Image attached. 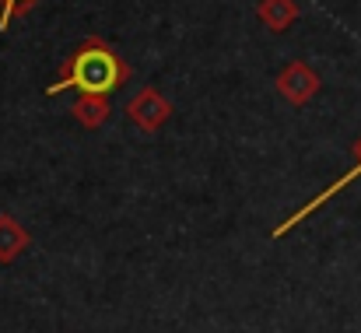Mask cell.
Wrapping results in <instances>:
<instances>
[{"label": "cell", "instance_id": "obj_1", "mask_svg": "<svg viewBox=\"0 0 361 333\" xmlns=\"http://www.w3.org/2000/svg\"><path fill=\"white\" fill-rule=\"evenodd\" d=\"M120 81V63L106 53V49H85L74 56L71 63V74H67V88H85V92H109L113 85Z\"/></svg>", "mask_w": 361, "mask_h": 333}]
</instances>
